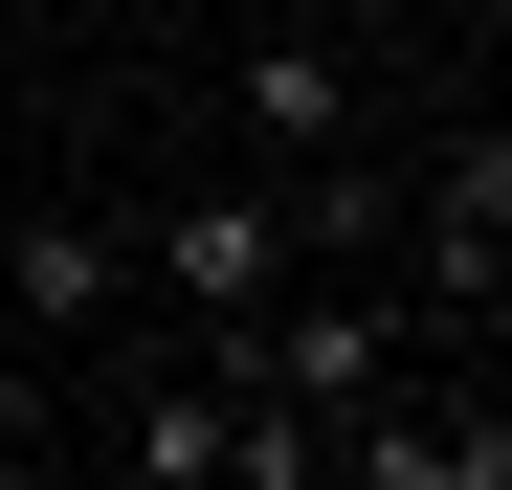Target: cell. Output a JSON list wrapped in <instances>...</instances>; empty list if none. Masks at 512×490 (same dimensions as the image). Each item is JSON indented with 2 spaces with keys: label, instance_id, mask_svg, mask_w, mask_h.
<instances>
[{
  "label": "cell",
  "instance_id": "8992f818",
  "mask_svg": "<svg viewBox=\"0 0 512 490\" xmlns=\"http://www.w3.org/2000/svg\"><path fill=\"white\" fill-rule=\"evenodd\" d=\"M223 23H312V0H223Z\"/></svg>",
  "mask_w": 512,
  "mask_h": 490
},
{
  "label": "cell",
  "instance_id": "6da1fadb",
  "mask_svg": "<svg viewBox=\"0 0 512 490\" xmlns=\"http://www.w3.org/2000/svg\"><path fill=\"white\" fill-rule=\"evenodd\" d=\"M290 290V201H268V156L245 179H179L134 223V312H179V335H245V312Z\"/></svg>",
  "mask_w": 512,
  "mask_h": 490
},
{
  "label": "cell",
  "instance_id": "7a4b0ae2",
  "mask_svg": "<svg viewBox=\"0 0 512 490\" xmlns=\"http://www.w3.org/2000/svg\"><path fill=\"white\" fill-rule=\"evenodd\" d=\"M401 268H423V312H490L512 290V112H468V134L401 156Z\"/></svg>",
  "mask_w": 512,
  "mask_h": 490
},
{
  "label": "cell",
  "instance_id": "5b68a950",
  "mask_svg": "<svg viewBox=\"0 0 512 490\" xmlns=\"http://www.w3.org/2000/svg\"><path fill=\"white\" fill-rule=\"evenodd\" d=\"M223 90H245V156H334L357 134V23H245Z\"/></svg>",
  "mask_w": 512,
  "mask_h": 490
},
{
  "label": "cell",
  "instance_id": "3957f363",
  "mask_svg": "<svg viewBox=\"0 0 512 490\" xmlns=\"http://www.w3.org/2000/svg\"><path fill=\"white\" fill-rule=\"evenodd\" d=\"M0 335H45V357H90V335H134V223H90V201L0 223Z\"/></svg>",
  "mask_w": 512,
  "mask_h": 490
},
{
  "label": "cell",
  "instance_id": "277c9868",
  "mask_svg": "<svg viewBox=\"0 0 512 490\" xmlns=\"http://www.w3.org/2000/svg\"><path fill=\"white\" fill-rule=\"evenodd\" d=\"M334 490H512V401H357L334 424Z\"/></svg>",
  "mask_w": 512,
  "mask_h": 490
},
{
  "label": "cell",
  "instance_id": "52a82bcc",
  "mask_svg": "<svg viewBox=\"0 0 512 490\" xmlns=\"http://www.w3.org/2000/svg\"><path fill=\"white\" fill-rule=\"evenodd\" d=\"M312 23H401V0H312Z\"/></svg>",
  "mask_w": 512,
  "mask_h": 490
}]
</instances>
